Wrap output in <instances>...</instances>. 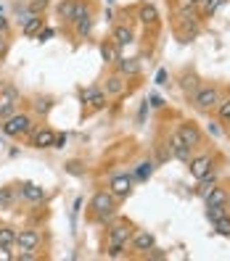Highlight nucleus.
I'll return each mask as SVG.
<instances>
[{
    "label": "nucleus",
    "mask_w": 230,
    "mask_h": 261,
    "mask_svg": "<svg viewBox=\"0 0 230 261\" xmlns=\"http://www.w3.org/2000/svg\"><path fill=\"white\" fill-rule=\"evenodd\" d=\"M135 232V227L125 219H111L109 227H106V256L111 258H122L125 256V248L130 245V238Z\"/></svg>",
    "instance_id": "nucleus-1"
},
{
    "label": "nucleus",
    "mask_w": 230,
    "mask_h": 261,
    "mask_svg": "<svg viewBox=\"0 0 230 261\" xmlns=\"http://www.w3.org/2000/svg\"><path fill=\"white\" fill-rule=\"evenodd\" d=\"M117 214V198L109 190H98L90 201V217L98 224H109Z\"/></svg>",
    "instance_id": "nucleus-2"
},
{
    "label": "nucleus",
    "mask_w": 230,
    "mask_h": 261,
    "mask_svg": "<svg viewBox=\"0 0 230 261\" xmlns=\"http://www.w3.org/2000/svg\"><path fill=\"white\" fill-rule=\"evenodd\" d=\"M93 3H87V0H80V6H77V13H74V21H72V32L77 40H85L90 37L93 32V24H96V16H93Z\"/></svg>",
    "instance_id": "nucleus-3"
},
{
    "label": "nucleus",
    "mask_w": 230,
    "mask_h": 261,
    "mask_svg": "<svg viewBox=\"0 0 230 261\" xmlns=\"http://www.w3.org/2000/svg\"><path fill=\"white\" fill-rule=\"evenodd\" d=\"M0 129H3V135L8 137H21V135H29L35 129V119L24 114V111H13L8 119L0 121Z\"/></svg>",
    "instance_id": "nucleus-4"
},
{
    "label": "nucleus",
    "mask_w": 230,
    "mask_h": 261,
    "mask_svg": "<svg viewBox=\"0 0 230 261\" xmlns=\"http://www.w3.org/2000/svg\"><path fill=\"white\" fill-rule=\"evenodd\" d=\"M191 98H193V106H196L198 111L209 114V111L217 109V103L222 100V90L217 85H198V90H196Z\"/></svg>",
    "instance_id": "nucleus-5"
},
{
    "label": "nucleus",
    "mask_w": 230,
    "mask_h": 261,
    "mask_svg": "<svg viewBox=\"0 0 230 261\" xmlns=\"http://www.w3.org/2000/svg\"><path fill=\"white\" fill-rule=\"evenodd\" d=\"M19 103H21V95L11 82L0 87V121L8 119L13 111H19Z\"/></svg>",
    "instance_id": "nucleus-6"
},
{
    "label": "nucleus",
    "mask_w": 230,
    "mask_h": 261,
    "mask_svg": "<svg viewBox=\"0 0 230 261\" xmlns=\"http://www.w3.org/2000/svg\"><path fill=\"white\" fill-rule=\"evenodd\" d=\"M80 103L87 106V111H103L106 103H109V95H106L101 87H87L80 93Z\"/></svg>",
    "instance_id": "nucleus-7"
},
{
    "label": "nucleus",
    "mask_w": 230,
    "mask_h": 261,
    "mask_svg": "<svg viewBox=\"0 0 230 261\" xmlns=\"http://www.w3.org/2000/svg\"><path fill=\"white\" fill-rule=\"evenodd\" d=\"M109 190L117 201H122V198H127L130 193H132V174H114L111 179H109Z\"/></svg>",
    "instance_id": "nucleus-8"
},
{
    "label": "nucleus",
    "mask_w": 230,
    "mask_h": 261,
    "mask_svg": "<svg viewBox=\"0 0 230 261\" xmlns=\"http://www.w3.org/2000/svg\"><path fill=\"white\" fill-rule=\"evenodd\" d=\"M175 132L180 135V140L186 143L191 150H196L198 145H201V137H204V135H201V129H198V127L193 124V121H182V124H180Z\"/></svg>",
    "instance_id": "nucleus-9"
},
{
    "label": "nucleus",
    "mask_w": 230,
    "mask_h": 261,
    "mask_svg": "<svg viewBox=\"0 0 230 261\" xmlns=\"http://www.w3.org/2000/svg\"><path fill=\"white\" fill-rule=\"evenodd\" d=\"M125 90H127V76H122L119 71H111V74L103 80V93L109 95V98L125 95Z\"/></svg>",
    "instance_id": "nucleus-10"
},
{
    "label": "nucleus",
    "mask_w": 230,
    "mask_h": 261,
    "mask_svg": "<svg viewBox=\"0 0 230 261\" xmlns=\"http://www.w3.org/2000/svg\"><path fill=\"white\" fill-rule=\"evenodd\" d=\"M40 243H42V238H40L37 229H32V227H27V229H21V232H16V248L19 251H37Z\"/></svg>",
    "instance_id": "nucleus-11"
},
{
    "label": "nucleus",
    "mask_w": 230,
    "mask_h": 261,
    "mask_svg": "<svg viewBox=\"0 0 230 261\" xmlns=\"http://www.w3.org/2000/svg\"><path fill=\"white\" fill-rule=\"evenodd\" d=\"M167 150H170V156H175L177 161H186V164L193 159V150L180 140V135H177V132L170 135V140H167Z\"/></svg>",
    "instance_id": "nucleus-12"
},
{
    "label": "nucleus",
    "mask_w": 230,
    "mask_h": 261,
    "mask_svg": "<svg viewBox=\"0 0 230 261\" xmlns=\"http://www.w3.org/2000/svg\"><path fill=\"white\" fill-rule=\"evenodd\" d=\"M153 245H156V238H153V232H148V229H135L132 238H130V248L137 251V253L151 251Z\"/></svg>",
    "instance_id": "nucleus-13"
},
{
    "label": "nucleus",
    "mask_w": 230,
    "mask_h": 261,
    "mask_svg": "<svg viewBox=\"0 0 230 261\" xmlns=\"http://www.w3.org/2000/svg\"><path fill=\"white\" fill-rule=\"evenodd\" d=\"M188 164H191V177H193V179H201L204 174H209V172H212L214 159L209 156V153H201V156H193Z\"/></svg>",
    "instance_id": "nucleus-14"
},
{
    "label": "nucleus",
    "mask_w": 230,
    "mask_h": 261,
    "mask_svg": "<svg viewBox=\"0 0 230 261\" xmlns=\"http://www.w3.org/2000/svg\"><path fill=\"white\" fill-rule=\"evenodd\" d=\"M111 42L117 45L119 50H122V48H127V45H132V42H135L132 27H127V24H117V27L111 29Z\"/></svg>",
    "instance_id": "nucleus-15"
},
{
    "label": "nucleus",
    "mask_w": 230,
    "mask_h": 261,
    "mask_svg": "<svg viewBox=\"0 0 230 261\" xmlns=\"http://www.w3.org/2000/svg\"><path fill=\"white\" fill-rule=\"evenodd\" d=\"M19 195L24 198L27 203H32V206H37V203H45V190L40 188V185H35V182H24V185L19 188Z\"/></svg>",
    "instance_id": "nucleus-16"
},
{
    "label": "nucleus",
    "mask_w": 230,
    "mask_h": 261,
    "mask_svg": "<svg viewBox=\"0 0 230 261\" xmlns=\"http://www.w3.org/2000/svg\"><path fill=\"white\" fill-rule=\"evenodd\" d=\"M53 140H56V132L51 127H40V129H32V148H53Z\"/></svg>",
    "instance_id": "nucleus-17"
},
{
    "label": "nucleus",
    "mask_w": 230,
    "mask_h": 261,
    "mask_svg": "<svg viewBox=\"0 0 230 261\" xmlns=\"http://www.w3.org/2000/svg\"><path fill=\"white\" fill-rule=\"evenodd\" d=\"M137 21H141L143 27H156L159 24L156 6H151V3H141V6H137Z\"/></svg>",
    "instance_id": "nucleus-18"
},
{
    "label": "nucleus",
    "mask_w": 230,
    "mask_h": 261,
    "mask_svg": "<svg viewBox=\"0 0 230 261\" xmlns=\"http://www.w3.org/2000/svg\"><path fill=\"white\" fill-rule=\"evenodd\" d=\"M117 71L122 74V76H127V80H130V76H137V74H141V61H137V58H117Z\"/></svg>",
    "instance_id": "nucleus-19"
},
{
    "label": "nucleus",
    "mask_w": 230,
    "mask_h": 261,
    "mask_svg": "<svg viewBox=\"0 0 230 261\" xmlns=\"http://www.w3.org/2000/svg\"><path fill=\"white\" fill-rule=\"evenodd\" d=\"M45 27V21H42V16L40 13H32V16H27L24 21H21V35L24 37H37V32Z\"/></svg>",
    "instance_id": "nucleus-20"
},
{
    "label": "nucleus",
    "mask_w": 230,
    "mask_h": 261,
    "mask_svg": "<svg viewBox=\"0 0 230 261\" xmlns=\"http://www.w3.org/2000/svg\"><path fill=\"white\" fill-rule=\"evenodd\" d=\"M77 6H80V0H61L56 13H58V19L64 21V24H72L74 21V13H77Z\"/></svg>",
    "instance_id": "nucleus-21"
},
{
    "label": "nucleus",
    "mask_w": 230,
    "mask_h": 261,
    "mask_svg": "<svg viewBox=\"0 0 230 261\" xmlns=\"http://www.w3.org/2000/svg\"><path fill=\"white\" fill-rule=\"evenodd\" d=\"M227 190L225 188H220V185H214L212 188V193L204 198V201H206V206H227Z\"/></svg>",
    "instance_id": "nucleus-22"
},
{
    "label": "nucleus",
    "mask_w": 230,
    "mask_h": 261,
    "mask_svg": "<svg viewBox=\"0 0 230 261\" xmlns=\"http://www.w3.org/2000/svg\"><path fill=\"white\" fill-rule=\"evenodd\" d=\"M214 185H217V174H214V172L204 174L201 179H198V190H196V195H198V198H206V195L212 193Z\"/></svg>",
    "instance_id": "nucleus-23"
},
{
    "label": "nucleus",
    "mask_w": 230,
    "mask_h": 261,
    "mask_svg": "<svg viewBox=\"0 0 230 261\" xmlns=\"http://www.w3.org/2000/svg\"><path fill=\"white\" fill-rule=\"evenodd\" d=\"M151 174H153V161H141L132 169V179H137V182H146Z\"/></svg>",
    "instance_id": "nucleus-24"
},
{
    "label": "nucleus",
    "mask_w": 230,
    "mask_h": 261,
    "mask_svg": "<svg viewBox=\"0 0 230 261\" xmlns=\"http://www.w3.org/2000/svg\"><path fill=\"white\" fill-rule=\"evenodd\" d=\"M101 56H103V61L106 64H117V58H119V48L111 42V40H106V42H101Z\"/></svg>",
    "instance_id": "nucleus-25"
},
{
    "label": "nucleus",
    "mask_w": 230,
    "mask_h": 261,
    "mask_svg": "<svg viewBox=\"0 0 230 261\" xmlns=\"http://www.w3.org/2000/svg\"><path fill=\"white\" fill-rule=\"evenodd\" d=\"M0 245H8V248H13V245H16V229L8 227V224L0 227Z\"/></svg>",
    "instance_id": "nucleus-26"
},
{
    "label": "nucleus",
    "mask_w": 230,
    "mask_h": 261,
    "mask_svg": "<svg viewBox=\"0 0 230 261\" xmlns=\"http://www.w3.org/2000/svg\"><path fill=\"white\" fill-rule=\"evenodd\" d=\"M212 229L222 238H230V214H225V217L217 219V222H212Z\"/></svg>",
    "instance_id": "nucleus-27"
},
{
    "label": "nucleus",
    "mask_w": 230,
    "mask_h": 261,
    "mask_svg": "<svg viewBox=\"0 0 230 261\" xmlns=\"http://www.w3.org/2000/svg\"><path fill=\"white\" fill-rule=\"evenodd\" d=\"M227 0H201V3H198V8H201V13H217L220 11V6H225Z\"/></svg>",
    "instance_id": "nucleus-28"
},
{
    "label": "nucleus",
    "mask_w": 230,
    "mask_h": 261,
    "mask_svg": "<svg viewBox=\"0 0 230 261\" xmlns=\"http://www.w3.org/2000/svg\"><path fill=\"white\" fill-rule=\"evenodd\" d=\"M214 111H217V119L227 124V121H230V98H222V100L217 103V109H214Z\"/></svg>",
    "instance_id": "nucleus-29"
},
{
    "label": "nucleus",
    "mask_w": 230,
    "mask_h": 261,
    "mask_svg": "<svg viewBox=\"0 0 230 261\" xmlns=\"http://www.w3.org/2000/svg\"><path fill=\"white\" fill-rule=\"evenodd\" d=\"M227 211H230L227 206H206V219H209V222H217V219L225 217Z\"/></svg>",
    "instance_id": "nucleus-30"
},
{
    "label": "nucleus",
    "mask_w": 230,
    "mask_h": 261,
    "mask_svg": "<svg viewBox=\"0 0 230 261\" xmlns=\"http://www.w3.org/2000/svg\"><path fill=\"white\" fill-rule=\"evenodd\" d=\"M182 90H186L188 95H193L196 90H198V80L193 74H182Z\"/></svg>",
    "instance_id": "nucleus-31"
},
{
    "label": "nucleus",
    "mask_w": 230,
    "mask_h": 261,
    "mask_svg": "<svg viewBox=\"0 0 230 261\" xmlns=\"http://www.w3.org/2000/svg\"><path fill=\"white\" fill-rule=\"evenodd\" d=\"M24 3L29 6V11H32V13H42L45 8L51 6V0H24Z\"/></svg>",
    "instance_id": "nucleus-32"
},
{
    "label": "nucleus",
    "mask_w": 230,
    "mask_h": 261,
    "mask_svg": "<svg viewBox=\"0 0 230 261\" xmlns=\"http://www.w3.org/2000/svg\"><path fill=\"white\" fill-rule=\"evenodd\" d=\"M53 35H56V29H53V27H42L40 32H37V40H40V42H45V40H51Z\"/></svg>",
    "instance_id": "nucleus-33"
},
{
    "label": "nucleus",
    "mask_w": 230,
    "mask_h": 261,
    "mask_svg": "<svg viewBox=\"0 0 230 261\" xmlns=\"http://www.w3.org/2000/svg\"><path fill=\"white\" fill-rule=\"evenodd\" d=\"M35 109H37L40 114H45V111L51 109V100H48V98H37V103H35Z\"/></svg>",
    "instance_id": "nucleus-34"
},
{
    "label": "nucleus",
    "mask_w": 230,
    "mask_h": 261,
    "mask_svg": "<svg viewBox=\"0 0 230 261\" xmlns=\"http://www.w3.org/2000/svg\"><path fill=\"white\" fill-rule=\"evenodd\" d=\"M146 256H148V258H164L167 253H164L162 248H156V245H153V248H151V251H146Z\"/></svg>",
    "instance_id": "nucleus-35"
},
{
    "label": "nucleus",
    "mask_w": 230,
    "mask_h": 261,
    "mask_svg": "<svg viewBox=\"0 0 230 261\" xmlns=\"http://www.w3.org/2000/svg\"><path fill=\"white\" fill-rule=\"evenodd\" d=\"M11 258H13L11 248H8V245H0V261H11Z\"/></svg>",
    "instance_id": "nucleus-36"
},
{
    "label": "nucleus",
    "mask_w": 230,
    "mask_h": 261,
    "mask_svg": "<svg viewBox=\"0 0 230 261\" xmlns=\"http://www.w3.org/2000/svg\"><path fill=\"white\" fill-rule=\"evenodd\" d=\"M167 80H170V74H167L164 69H159V71H156V85H170Z\"/></svg>",
    "instance_id": "nucleus-37"
},
{
    "label": "nucleus",
    "mask_w": 230,
    "mask_h": 261,
    "mask_svg": "<svg viewBox=\"0 0 230 261\" xmlns=\"http://www.w3.org/2000/svg\"><path fill=\"white\" fill-rule=\"evenodd\" d=\"M66 140H69V137H66V132H64V135H56L53 148H64V145H66Z\"/></svg>",
    "instance_id": "nucleus-38"
},
{
    "label": "nucleus",
    "mask_w": 230,
    "mask_h": 261,
    "mask_svg": "<svg viewBox=\"0 0 230 261\" xmlns=\"http://www.w3.org/2000/svg\"><path fill=\"white\" fill-rule=\"evenodd\" d=\"M148 103L153 106V109H162V106H164V100L159 95H148Z\"/></svg>",
    "instance_id": "nucleus-39"
},
{
    "label": "nucleus",
    "mask_w": 230,
    "mask_h": 261,
    "mask_svg": "<svg viewBox=\"0 0 230 261\" xmlns=\"http://www.w3.org/2000/svg\"><path fill=\"white\" fill-rule=\"evenodd\" d=\"M6 48H8V35H6V32H0V56L6 53Z\"/></svg>",
    "instance_id": "nucleus-40"
},
{
    "label": "nucleus",
    "mask_w": 230,
    "mask_h": 261,
    "mask_svg": "<svg viewBox=\"0 0 230 261\" xmlns=\"http://www.w3.org/2000/svg\"><path fill=\"white\" fill-rule=\"evenodd\" d=\"M69 172H72V174H82V169H80V164H77V161H72V164H69Z\"/></svg>",
    "instance_id": "nucleus-41"
},
{
    "label": "nucleus",
    "mask_w": 230,
    "mask_h": 261,
    "mask_svg": "<svg viewBox=\"0 0 230 261\" xmlns=\"http://www.w3.org/2000/svg\"><path fill=\"white\" fill-rule=\"evenodd\" d=\"M8 29H11L8 19H3V16H0V32H6V35H8Z\"/></svg>",
    "instance_id": "nucleus-42"
},
{
    "label": "nucleus",
    "mask_w": 230,
    "mask_h": 261,
    "mask_svg": "<svg viewBox=\"0 0 230 261\" xmlns=\"http://www.w3.org/2000/svg\"><path fill=\"white\" fill-rule=\"evenodd\" d=\"M206 129H209V135H214V137H217V135H220V127H217V124H209Z\"/></svg>",
    "instance_id": "nucleus-43"
},
{
    "label": "nucleus",
    "mask_w": 230,
    "mask_h": 261,
    "mask_svg": "<svg viewBox=\"0 0 230 261\" xmlns=\"http://www.w3.org/2000/svg\"><path fill=\"white\" fill-rule=\"evenodd\" d=\"M0 203H3V188H0Z\"/></svg>",
    "instance_id": "nucleus-44"
},
{
    "label": "nucleus",
    "mask_w": 230,
    "mask_h": 261,
    "mask_svg": "<svg viewBox=\"0 0 230 261\" xmlns=\"http://www.w3.org/2000/svg\"><path fill=\"white\" fill-rule=\"evenodd\" d=\"M227 135H230V121H227Z\"/></svg>",
    "instance_id": "nucleus-45"
},
{
    "label": "nucleus",
    "mask_w": 230,
    "mask_h": 261,
    "mask_svg": "<svg viewBox=\"0 0 230 261\" xmlns=\"http://www.w3.org/2000/svg\"><path fill=\"white\" fill-rule=\"evenodd\" d=\"M0 16H3V6H0Z\"/></svg>",
    "instance_id": "nucleus-46"
},
{
    "label": "nucleus",
    "mask_w": 230,
    "mask_h": 261,
    "mask_svg": "<svg viewBox=\"0 0 230 261\" xmlns=\"http://www.w3.org/2000/svg\"><path fill=\"white\" fill-rule=\"evenodd\" d=\"M193 3H196V6H198V3H201V0H193Z\"/></svg>",
    "instance_id": "nucleus-47"
},
{
    "label": "nucleus",
    "mask_w": 230,
    "mask_h": 261,
    "mask_svg": "<svg viewBox=\"0 0 230 261\" xmlns=\"http://www.w3.org/2000/svg\"><path fill=\"white\" fill-rule=\"evenodd\" d=\"M227 208H230V198H227Z\"/></svg>",
    "instance_id": "nucleus-48"
},
{
    "label": "nucleus",
    "mask_w": 230,
    "mask_h": 261,
    "mask_svg": "<svg viewBox=\"0 0 230 261\" xmlns=\"http://www.w3.org/2000/svg\"><path fill=\"white\" fill-rule=\"evenodd\" d=\"M0 87H3V80H0Z\"/></svg>",
    "instance_id": "nucleus-49"
}]
</instances>
